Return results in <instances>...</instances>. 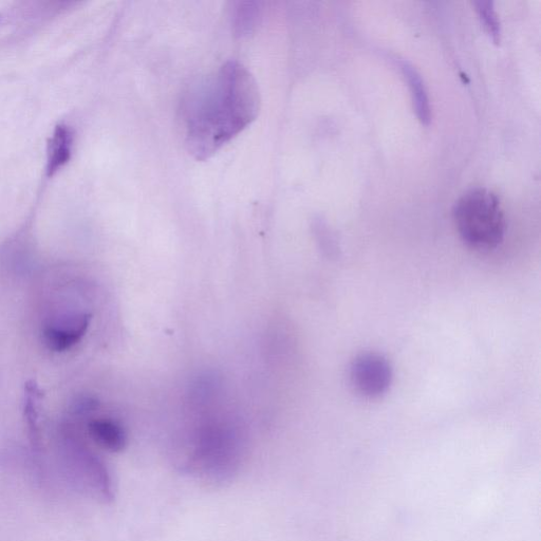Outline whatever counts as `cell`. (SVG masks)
<instances>
[{
    "label": "cell",
    "instance_id": "obj_1",
    "mask_svg": "<svg viewBox=\"0 0 541 541\" xmlns=\"http://www.w3.org/2000/svg\"><path fill=\"white\" fill-rule=\"evenodd\" d=\"M260 95L250 71L237 62L222 65L186 92L181 106L184 143L197 160L212 157L258 116Z\"/></svg>",
    "mask_w": 541,
    "mask_h": 541
},
{
    "label": "cell",
    "instance_id": "obj_2",
    "mask_svg": "<svg viewBox=\"0 0 541 541\" xmlns=\"http://www.w3.org/2000/svg\"><path fill=\"white\" fill-rule=\"evenodd\" d=\"M453 218L461 239L475 250H494L505 238V213L497 195L488 189L465 192L454 205Z\"/></svg>",
    "mask_w": 541,
    "mask_h": 541
},
{
    "label": "cell",
    "instance_id": "obj_3",
    "mask_svg": "<svg viewBox=\"0 0 541 541\" xmlns=\"http://www.w3.org/2000/svg\"><path fill=\"white\" fill-rule=\"evenodd\" d=\"M60 453L64 474L74 488L101 501L114 499L106 465L79 438L71 433L64 435Z\"/></svg>",
    "mask_w": 541,
    "mask_h": 541
},
{
    "label": "cell",
    "instance_id": "obj_4",
    "mask_svg": "<svg viewBox=\"0 0 541 541\" xmlns=\"http://www.w3.org/2000/svg\"><path fill=\"white\" fill-rule=\"evenodd\" d=\"M393 368L378 353H363L350 366V381L357 393L376 399L387 393L393 382Z\"/></svg>",
    "mask_w": 541,
    "mask_h": 541
},
{
    "label": "cell",
    "instance_id": "obj_5",
    "mask_svg": "<svg viewBox=\"0 0 541 541\" xmlns=\"http://www.w3.org/2000/svg\"><path fill=\"white\" fill-rule=\"evenodd\" d=\"M91 316L85 312L55 314L43 327V341L52 351L62 352L77 345L89 327Z\"/></svg>",
    "mask_w": 541,
    "mask_h": 541
},
{
    "label": "cell",
    "instance_id": "obj_6",
    "mask_svg": "<svg viewBox=\"0 0 541 541\" xmlns=\"http://www.w3.org/2000/svg\"><path fill=\"white\" fill-rule=\"evenodd\" d=\"M88 432L92 440L104 450L113 453L124 450L127 438L124 428L118 422L111 419L92 420Z\"/></svg>",
    "mask_w": 541,
    "mask_h": 541
},
{
    "label": "cell",
    "instance_id": "obj_7",
    "mask_svg": "<svg viewBox=\"0 0 541 541\" xmlns=\"http://www.w3.org/2000/svg\"><path fill=\"white\" fill-rule=\"evenodd\" d=\"M73 145L71 129L60 125L55 129L49 144L48 175L57 173L69 161Z\"/></svg>",
    "mask_w": 541,
    "mask_h": 541
},
{
    "label": "cell",
    "instance_id": "obj_8",
    "mask_svg": "<svg viewBox=\"0 0 541 541\" xmlns=\"http://www.w3.org/2000/svg\"><path fill=\"white\" fill-rule=\"evenodd\" d=\"M401 68L409 84V88L412 90L417 116L423 124H428L429 121H431V107H429V100L424 82L419 72L412 65L407 62H402Z\"/></svg>",
    "mask_w": 541,
    "mask_h": 541
},
{
    "label": "cell",
    "instance_id": "obj_9",
    "mask_svg": "<svg viewBox=\"0 0 541 541\" xmlns=\"http://www.w3.org/2000/svg\"><path fill=\"white\" fill-rule=\"evenodd\" d=\"M260 17V9L256 3H239L233 13V26L239 35L253 31Z\"/></svg>",
    "mask_w": 541,
    "mask_h": 541
},
{
    "label": "cell",
    "instance_id": "obj_10",
    "mask_svg": "<svg viewBox=\"0 0 541 541\" xmlns=\"http://www.w3.org/2000/svg\"><path fill=\"white\" fill-rule=\"evenodd\" d=\"M474 5L485 31H487L492 37V40L498 44L500 42L501 28L494 4L492 2H487V0H479V2H475Z\"/></svg>",
    "mask_w": 541,
    "mask_h": 541
}]
</instances>
